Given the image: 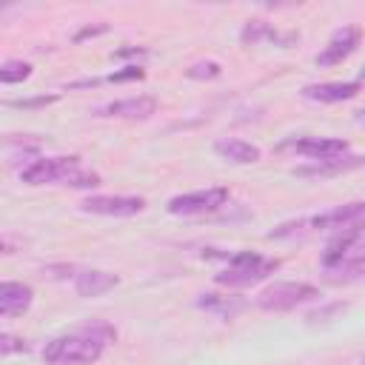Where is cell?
Returning <instances> with one entry per match:
<instances>
[{"label": "cell", "instance_id": "cell-1", "mask_svg": "<svg viewBox=\"0 0 365 365\" xmlns=\"http://www.w3.org/2000/svg\"><path fill=\"white\" fill-rule=\"evenodd\" d=\"M117 331L111 325L94 322L86 328H77L71 334L54 336L43 348V362L46 365H91L103 356L108 339H114Z\"/></svg>", "mask_w": 365, "mask_h": 365}, {"label": "cell", "instance_id": "cell-2", "mask_svg": "<svg viewBox=\"0 0 365 365\" xmlns=\"http://www.w3.org/2000/svg\"><path fill=\"white\" fill-rule=\"evenodd\" d=\"M277 268H279L277 259H265L257 251H237V254H228V268H222L214 277V282L225 285V288H248V285L271 277Z\"/></svg>", "mask_w": 365, "mask_h": 365}, {"label": "cell", "instance_id": "cell-3", "mask_svg": "<svg viewBox=\"0 0 365 365\" xmlns=\"http://www.w3.org/2000/svg\"><path fill=\"white\" fill-rule=\"evenodd\" d=\"M319 297V288L311 282H274L265 291L257 294V308L262 311H291L297 305L314 302Z\"/></svg>", "mask_w": 365, "mask_h": 365}, {"label": "cell", "instance_id": "cell-4", "mask_svg": "<svg viewBox=\"0 0 365 365\" xmlns=\"http://www.w3.org/2000/svg\"><path fill=\"white\" fill-rule=\"evenodd\" d=\"M77 165V157H37L29 165H23L20 180L26 185H63Z\"/></svg>", "mask_w": 365, "mask_h": 365}, {"label": "cell", "instance_id": "cell-5", "mask_svg": "<svg viewBox=\"0 0 365 365\" xmlns=\"http://www.w3.org/2000/svg\"><path fill=\"white\" fill-rule=\"evenodd\" d=\"M228 200V188L222 185H211V188H200V191H188V194H177L168 200V214L177 217H197V214H208L217 211L220 205H225Z\"/></svg>", "mask_w": 365, "mask_h": 365}, {"label": "cell", "instance_id": "cell-6", "mask_svg": "<svg viewBox=\"0 0 365 365\" xmlns=\"http://www.w3.org/2000/svg\"><path fill=\"white\" fill-rule=\"evenodd\" d=\"M143 208H145L143 197H123V194H94L80 202V211L100 217H134Z\"/></svg>", "mask_w": 365, "mask_h": 365}, {"label": "cell", "instance_id": "cell-7", "mask_svg": "<svg viewBox=\"0 0 365 365\" xmlns=\"http://www.w3.org/2000/svg\"><path fill=\"white\" fill-rule=\"evenodd\" d=\"M157 111V100L151 94H140V97H125V100H114L106 103L100 108H94V117H111V120H145Z\"/></svg>", "mask_w": 365, "mask_h": 365}, {"label": "cell", "instance_id": "cell-8", "mask_svg": "<svg viewBox=\"0 0 365 365\" xmlns=\"http://www.w3.org/2000/svg\"><path fill=\"white\" fill-rule=\"evenodd\" d=\"M279 148H291L311 160H331V157L348 154V143L339 137H294V140H285Z\"/></svg>", "mask_w": 365, "mask_h": 365}, {"label": "cell", "instance_id": "cell-9", "mask_svg": "<svg viewBox=\"0 0 365 365\" xmlns=\"http://www.w3.org/2000/svg\"><path fill=\"white\" fill-rule=\"evenodd\" d=\"M359 37H362V31H359L356 26H342V29H336L334 37L328 40V46L314 57V63H317V66H336V63H342L348 54L356 51Z\"/></svg>", "mask_w": 365, "mask_h": 365}, {"label": "cell", "instance_id": "cell-10", "mask_svg": "<svg viewBox=\"0 0 365 365\" xmlns=\"http://www.w3.org/2000/svg\"><path fill=\"white\" fill-rule=\"evenodd\" d=\"M117 285H120V277L111 274V271H100V268H86V271H80L74 277V291L80 297H86V299L103 297V294H108Z\"/></svg>", "mask_w": 365, "mask_h": 365}, {"label": "cell", "instance_id": "cell-11", "mask_svg": "<svg viewBox=\"0 0 365 365\" xmlns=\"http://www.w3.org/2000/svg\"><path fill=\"white\" fill-rule=\"evenodd\" d=\"M34 299V291L31 285H23V282H3L0 285V317L3 319H11V317H20L29 311Z\"/></svg>", "mask_w": 365, "mask_h": 365}, {"label": "cell", "instance_id": "cell-12", "mask_svg": "<svg viewBox=\"0 0 365 365\" xmlns=\"http://www.w3.org/2000/svg\"><path fill=\"white\" fill-rule=\"evenodd\" d=\"M365 165V157H331V160H314L308 165H297L294 174L299 177H331V174H342V171H351V168H359Z\"/></svg>", "mask_w": 365, "mask_h": 365}, {"label": "cell", "instance_id": "cell-13", "mask_svg": "<svg viewBox=\"0 0 365 365\" xmlns=\"http://www.w3.org/2000/svg\"><path fill=\"white\" fill-rule=\"evenodd\" d=\"M214 151H217L222 160L237 163V165H248V163H257V160L262 157V151H259L254 143L240 140V137H220V140L214 143Z\"/></svg>", "mask_w": 365, "mask_h": 365}, {"label": "cell", "instance_id": "cell-14", "mask_svg": "<svg viewBox=\"0 0 365 365\" xmlns=\"http://www.w3.org/2000/svg\"><path fill=\"white\" fill-rule=\"evenodd\" d=\"M356 94H359V83H314L302 88V97L314 103H342Z\"/></svg>", "mask_w": 365, "mask_h": 365}, {"label": "cell", "instance_id": "cell-15", "mask_svg": "<svg viewBox=\"0 0 365 365\" xmlns=\"http://www.w3.org/2000/svg\"><path fill=\"white\" fill-rule=\"evenodd\" d=\"M297 34H279L271 23L265 20H248L240 31V40L248 43V46H259V43H277V46H288Z\"/></svg>", "mask_w": 365, "mask_h": 365}, {"label": "cell", "instance_id": "cell-16", "mask_svg": "<svg viewBox=\"0 0 365 365\" xmlns=\"http://www.w3.org/2000/svg\"><path fill=\"white\" fill-rule=\"evenodd\" d=\"M197 305L205 308V311H211V314H217V317H225L228 319V317H234L242 308V299L240 297H231V294H200Z\"/></svg>", "mask_w": 365, "mask_h": 365}, {"label": "cell", "instance_id": "cell-17", "mask_svg": "<svg viewBox=\"0 0 365 365\" xmlns=\"http://www.w3.org/2000/svg\"><path fill=\"white\" fill-rule=\"evenodd\" d=\"M29 77H31V66L23 63V60H6V63L0 66V83H6V86L23 83V80H29Z\"/></svg>", "mask_w": 365, "mask_h": 365}, {"label": "cell", "instance_id": "cell-18", "mask_svg": "<svg viewBox=\"0 0 365 365\" xmlns=\"http://www.w3.org/2000/svg\"><path fill=\"white\" fill-rule=\"evenodd\" d=\"M103 180H100V174L97 171H86V168H74L71 174H68V180L63 182V185H68V188H97Z\"/></svg>", "mask_w": 365, "mask_h": 365}, {"label": "cell", "instance_id": "cell-19", "mask_svg": "<svg viewBox=\"0 0 365 365\" xmlns=\"http://www.w3.org/2000/svg\"><path fill=\"white\" fill-rule=\"evenodd\" d=\"M220 63H214V60H205V63H194L185 74L191 77V80H214V77H220Z\"/></svg>", "mask_w": 365, "mask_h": 365}, {"label": "cell", "instance_id": "cell-20", "mask_svg": "<svg viewBox=\"0 0 365 365\" xmlns=\"http://www.w3.org/2000/svg\"><path fill=\"white\" fill-rule=\"evenodd\" d=\"M143 77H145L143 66H125V68L114 71L108 80H111V83H125V80H143Z\"/></svg>", "mask_w": 365, "mask_h": 365}, {"label": "cell", "instance_id": "cell-21", "mask_svg": "<svg viewBox=\"0 0 365 365\" xmlns=\"http://www.w3.org/2000/svg\"><path fill=\"white\" fill-rule=\"evenodd\" d=\"M0 351L9 356V354H17V351H29V345H26V339H20V336L3 334V339H0Z\"/></svg>", "mask_w": 365, "mask_h": 365}, {"label": "cell", "instance_id": "cell-22", "mask_svg": "<svg viewBox=\"0 0 365 365\" xmlns=\"http://www.w3.org/2000/svg\"><path fill=\"white\" fill-rule=\"evenodd\" d=\"M57 97L54 94H48V97H34V100H11V106H17V108H31V106H46V103H54Z\"/></svg>", "mask_w": 365, "mask_h": 365}, {"label": "cell", "instance_id": "cell-23", "mask_svg": "<svg viewBox=\"0 0 365 365\" xmlns=\"http://www.w3.org/2000/svg\"><path fill=\"white\" fill-rule=\"evenodd\" d=\"M103 31H106V26H88V29L77 31V34H74V40H83V37H91V34H103Z\"/></svg>", "mask_w": 365, "mask_h": 365}, {"label": "cell", "instance_id": "cell-24", "mask_svg": "<svg viewBox=\"0 0 365 365\" xmlns=\"http://www.w3.org/2000/svg\"><path fill=\"white\" fill-rule=\"evenodd\" d=\"M356 83H365V68L359 71V80H356Z\"/></svg>", "mask_w": 365, "mask_h": 365}, {"label": "cell", "instance_id": "cell-25", "mask_svg": "<svg viewBox=\"0 0 365 365\" xmlns=\"http://www.w3.org/2000/svg\"><path fill=\"white\" fill-rule=\"evenodd\" d=\"M362 365H365V359H362Z\"/></svg>", "mask_w": 365, "mask_h": 365}]
</instances>
